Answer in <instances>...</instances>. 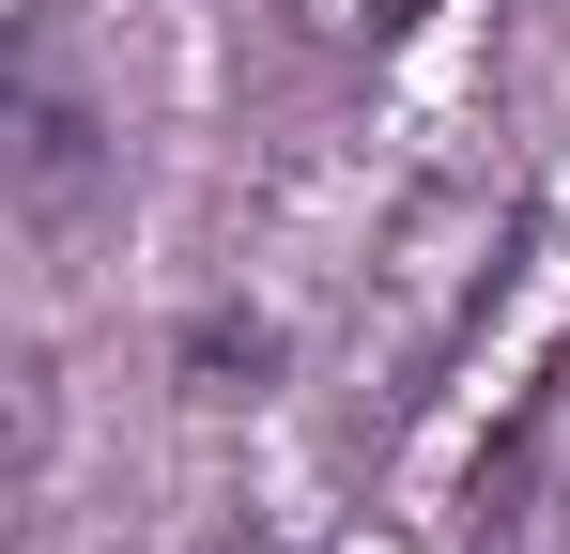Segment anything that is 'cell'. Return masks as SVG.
Returning <instances> with one entry per match:
<instances>
[{"mask_svg":"<svg viewBox=\"0 0 570 554\" xmlns=\"http://www.w3.org/2000/svg\"><path fill=\"white\" fill-rule=\"evenodd\" d=\"M556 447H570V231L509 216L448 355L416 369V400L385 432V524L416 554H509L540 524Z\"/></svg>","mask_w":570,"mask_h":554,"instance_id":"obj_1","label":"cell"},{"mask_svg":"<svg viewBox=\"0 0 570 554\" xmlns=\"http://www.w3.org/2000/svg\"><path fill=\"white\" fill-rule=\"evenodd\" d=\"M293 16H308L324 47H401V31H416V16H448V0H293Z\"/></svg>","mask_w":570,"mask_h":554,"instance_id":"obj_2","label":"cell"},{"mask_svg":"<svg viewBox=\"0 0 570 554\" xmlns=\"http://www.w3.org/2000/svg\"><path fill=\"white\" fill-rule=\"evenodd\" d=\"M263 554H278V540H263Z\"/></svg>","mask_w":570,"mask_h":554,"instance_id":"obj_3","label":"cell"}]
</instances>
